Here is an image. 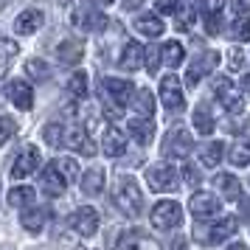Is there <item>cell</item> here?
I'll return each mask as SVG.
<instances>
[{
	"instance_id": "16",
	"label": "cell",
	"mask_w": 250,
	"mask_h": 250,
	"mask_svg": "<svg viewBox=\"0 0 250 250\" xmlns=\"http://www.w3.org/2000/svg\"><path fill=\"white\" fill-rule=\"evenodd\" d=\"M65 146L76 149V152L84 155V158H93V155H96V144L90 141V135H87L82 126H73V129L65 132Z\"/></svg>"
},
{
	"instance_id": "1",
	"label": "cell",
	"mask_w": 250,
	"mask_h": 250,
	"mask_svg": "<svg viewBox=\"0 0 250 250\" xmlns=\"http://www.w3.org/2000/svg\"><path fill=\"white\" fill-rule=\"evenodd\" d=\"M102 102H104L107 115L110 118H118V115L124 113L126 104L132 102V82L104 76L102 79Z\"/></svg>"
},
{
	"instance_id": "19",
	"label": "cell",
	"mask_w": 250,
	"mask_h": 250,
	"mask_svg": "<svg viewBox=\"0 0 250 250\" xmlns=\"http://www.w3.org/2000/svg\"><path fill=\"white\" fill-rule=\"evenodd\" d=\"M104 155L107 158H121L126 152V135L121 129H115V126H107L104 129Z\"/></svg>"
},
{
	"instance_id": "6",
	"label": "cell",
	"mask_w": 250,
	"mask_h": 250,
	"mask_svg": "<svg viewBox=\"0 0 250 250\" xmlns=\"http://www.w3.org/2000/svg\"><path fill=\"white\" fill-rule=\"evenodd\" d=\"M194 146V138L188 135L186 126H171L166 141H163V155L166 158H186Z\"/></svg>"
},
{
	"instance_id": "52",
	"label": "cell",
	"mask_w": 250,
	"mask_h": 250,
	"mask_svg": "<svg viewBox=\"0 0 250 250\" xmlns=\"http://www.w3.org/2000/svg\"><path fill=\"white\" fill-rule=\"evenodd\" d=\"M99 3H113V0H99Z\"/></svg>"
},
{
	"instance_id": "49",
	"label": "cell",
	"mask_w": 250,
	"mask_h": 250,
	"mask_svg": "<svg viewBox=\"0 0 250 250\" xmlns=\"http://www.w3.org/2000/svg\"><path fill=\"white\" fill-rule=\"evenodd\" d=\"M171 250H186V242H183V239L177 236L174 242H171Z\"/></svg>"
},
{
	"instance_id": "8",
	"label": "cell",
	"mask_w": 250,
	"mask_h": 250,
	"mask_svg": "<svg viewBox=\"0 0 250 250\" xmlns=\"http://www.w3.org/2000/svg\"><path fill=\"white\" fill-rule=\"evenodd\" d=\"M216 65H219V54H216V51H200V54L191 59V68L186 73V82H188L191 87L200 84V79H205Z\"/></svg>"
},
{
	"instance_id": "47",
	"label": "cell",
	"mask_w": 250,
	"mask_h": 250,
	"mask_svg": "<svg viewBox=\"0 0 250 250\" xmlns=\"http://www.w3.org/2000/svg\"><path fill=\"white\" fill-rule=\"evenodd\" d=\"M230 70H242V51L239 48L230 51Z\"/></svg>"
},
{
	"instance_id": "46",
	"label": "cell",
	"mask_w": 250,
	"mask_h": 250,
	"mask_svg": "<svg viewBox=\"0 0 250 250\" xmlns=\"http://www.w3.org/2000/svg\"><path fill=\"white\" fill-rule=\"evenodd\" d=\"M230 9L242 17V14H250V0H230Z\"/></svg>"
},
{
	"instance_id": "21",
	"label": "cell",
	"mask_w": 250,
	"mask_h": 250,
	"mask_svg": "<svg viewBox=\"0 0 250 250\" xmlns=\"http://www.w3.org/2000/svg\"><path fill=\"white\" fill-rule=\"evenodd\" d=\"M129 135L135 138L141 146L152 144V138H155V121L152 118H132L129 121Z\"/></svg>"
},
{
	"instance_id": "24",
	"label": "cell",
	"mask_w": 250,
	"mask_h": 250,
	"mask_svg": "<svg viewBox=\"0 0 250 250\" xmlns=\"http://www.w3.org/2000/svg\"><path fill=\"white\" fill-rule=\"evenodd\" d=\"M82 191L87 197H99L104 191V169H99V166L87 169V174L82 177Z\"/></svg>"
},
{
	"instance_id": "51",
	"label": "cell",
	"mask_w": 250,
	"mask_h": 250,
	"mask_svg": "<svg viewBox=\"0 0 250 250\" xmlns=\"http://www.w3.org/2000/svg\"><path fill=\"white\" fill-rule=\"evenodd\" d=\"M242 90L250 93V76H245V79H242Z\"/></svg>"
},
{
	"instance_id": "48",
	"label": "cell",
	"mask_w": 250,
	"mask_h": 250,
	"mask_svg": "<svg viewBox=\"0 0 250 250\" xmlns=\"http://www.w3.org/2000/svg\"><path fill=\"white\" fill-rule=\"evenodd\" d=\"M121 6H124V12H135V9H141V6H144V0H124Z\"/></svg>"
},
{
	"instance_id": "14",
	"label": "cell",
	"mask_w": 250,
	"mask_h": 250,
	"mask_svg": "<svg viewBox=\"0 0 250 250\" xmlns=\"http://www.w3.org/2000/svg\"><path fill=\"white\" fill-rule=\"evenodd\" d=\"M144 57H146L144 45L135 42V40H129V42L124 45V54L118 57V68L126 70V73H135L138 68H144Z\"/></svg>"
},
{
	"instance_id": "31",
	"label": "cell",
	"mask_w": 250,
	"mask_h": 250,
	"mask_svg": "<svg viewBox=\"0 0 250 250\" xmlns=\"http://www.w3.org/2000/svg\"><path fill=\"white\" fill-rule=\"evenodd\" d=\"M194 126L200 135H211L214 132V115L208 113V107H197L194 110Z\"/></svg>"
},
{
	"instance_id": "33",
	"label": "cell",
	"mask_w": 250,
	"mask_h": 250,
	"mask_svg": "<svg viewBox=\"0 0 250 250\" xmlns=\"http://www.w3.org/2000/svg\"><path fill=\"white\" fill-rule=\"evenodd\" d=\"M68 90H70V96L73 99H87V73H73L70 76V82H68Z\"/></svg>"
},
{
	"instance_id": "22",
	"label": "cell",
	"mask_w": 250,
	"mask_h": 250,
	"mask_svg": "<svg viewBox=\"0 0 250 250\" xmlns=\"http://www.w3.org/2000/svg\"><path fill=\"white\" fill-rule=\"evenodd\" d=\"M135 28L144 37H152V40H155V37L163 34V28H166V25H163V20H160V14L149 12V14H141V17L135 20Z\"/></svg>"
},
{
	"instance_id": "17",
	"label": "cell",
	"mask_w": 250,
	"mask_h": 250,
	"mask_svg": "<svg viewBox=\"0 0 250 250\" xmlns=\"http://www.w3.org/2000/svg\"><path fill=\"white\" fill-rule=\"evenodd\" d=\"M65 186H68V180L59 174L57 163H51V166H45V169H42V177H40V188H42L48 197H59V194L65 191Z\"/></svg>"
},
{
	"instance_id": "23",
	"label": "cell",
	"mask_w": 250,
	"mask_h": 250,
	"mask_svg": "<svg viewBox=\"0 0 250 250\" xmlns=\"http://www.w3.org/2000/svg\"><path fill=\"white\" fill-rule=\"evenodd\" d=\"M57 57H59V62H65V65H79L82 57H84V45L73 42V40H65V42L57 45Z\"/></svg>"
},
{
	"instance_id": "35",
	"label": "cell",
	"mask_w": 250,
	"mask_h": 250,
	"mask_svg": "<svg viewBox=\"0 0 250 250\" xmlns=\"http://www.w3.org/2000/svg\"><path fill=\"white\" fill-rule=\"evenodd\" d=\"M42 138H45L48 146H62L65 144V126L62 124H48L42 129Z\"/></svg>"
},
{
	"instance_id": "20",
	"label": "cell",
	"mask_w": 250,
	"mask_h": 250,
	"mask_svg": "<svg viewBox=\"0 0 250 250\" xmlns=\"http://www.w3.org/2000/svg\"><path fill=\"white\" fill-rule=\"evenodd\" d=\"M40 25H42V12H40V9H25V12H20V17L14 20V31L20 37H28V34H34Z\"/></svg>"
},
{
	"instance_id": "41",
	"label": "cell",
	"mask_w": 250,
	"mask_h": 250,
	"mask_svg": "<svg viewBox=\"0 0 250 250\" xmlns=\"http://www.w3.org/2000/svg\"><path fill=\"white\" fill-rule=\"evenodd\" d=\"M183 180H186V186H191V188L200 186V171H197L194 163H183Z\"/></svg>"
},
{
	"instance_id": "12",
	"label": "cell",
	"mask_w": 250,
	"mask_h": 250,
	"mask_svg": "<svg viewBox=\"0 0 250 250\" xmlns=\"http://www.w3.org/2000/svg\"><path fill=\"white\" fill-rule=\"evenodd\" d=\"M37 166H40V149L37 146H25L17 158H14V166H12V177L14 180H23L28 174H34Z\"/></svg>"
},
{
	"instance_id": "7",
	"label": "cell",
	"mask_w": 250,
	"mask_h": 250,
	"mask_svg": "<svg viewBox=\"0 0 250 250\" xmlns=\"http://www.w3.org/2000/svg\"><path fill=\"white\" fill-rule=\"evenodd\" d=\"M146 183L152 191H174L177 188V169L169 163H155L146 169Z\"/></svg>"
},
{
	"instance_id": "27",
	"label": "cell",
	"mask_w": 250,
	"mask_h": 250,
	"mask_svg": "<svg viewBox=\"0 0 250 250\" xmlns=\"http://www.w3.org/2000/svg\"><path fill=\"white\" fill-rule=\"evenodd\" d=\"M45 208H31V211H23V216H20V225L28 230V233H40L42 230V225H45Z\"/></svg>"
},
{
	"instance_id": "44",
	"label": "cell",
	"mask_w": 250,
	"mask_h": 250,
	"mask_svg": "<svg viewBox=\"0 0 250 250\" xmlns=\"http://www.w3.org/2000/svg\"><path fill=\"white\" fill-rule=\"evenodd\" d=\"M158 65H160V54L155 51V48H149V51H146V70H149V73H155Z\"/></svg>"
},
{
	"instance_id": "39",
	"label": "cell",
	"mask_w": 250,
	"mask_h": 250,
	"mask_svg": "<svg viewBox=\"0 0 250 250\" xmlns=\"http://www.w3.org/2000/svg\"><path fill=\"white\" fill-rule=\"evenodd\" d=\"M194 6H188V9H177V14H174V17H177V23H174V28H177V31H188V28H191L194 25Z\"/></svg>"
},
{
	"instance_id": "4",
	"label": "cell",
	"mask_w": 250,
	"mask_h": 250,
	"mask_svg": "<svg viewBox=\"0 0 250 250\" xmlns=\"http://www.w3.org/2000/svg\"><path fill=\"white\" fill-rule=\"evenodd\" d=\"M214 96L225 104L230 115H236V118H248V104H245V99H242V96H236V90H233V82L228 79V76L214 79Z\"/></svg>"
},
{
	"instance_id": "43",
	"label": "cell",
	"mask_w": 250,
	"mask_h": 250,
	"mask_svg": "<svg viewBox=\"0 0 250 250\" xmlns=\"http://www.w3.org/2000/svg\"><path fill=\"white\" fill-rule=\"evenodd\" d=\"M155 6H158L160 14H177V9H180V0H155Z\"/></svg>"
},
{
	"instance_id": "18",
	"label": "cell",
	"mask_w": 250,
	"mask_h": 250,
	"mask_svg": "<svg viewBox=\"0 0 250 250\" xmlns=\"http://www.w3.org/2000/svg\"><path fill=\"white\" fill-rule=\"evenodd\" d=\"M73 23L79 25V28H84V31H102L107 17L102 12H96L93 6H82L79 12H76V17H73Z\"/></svg>"
},
{
	"instance_id": "45",
	"label": "cell",
	"mask_w": 250,
	"mask_h": 250,
	"mask_svg": "<svg viewBox=\"0 0 250 250\" xmlns=\"http://www.w3.org/2000/svg\"><path fill=\"white\" fill-rule=\"evenodd\" d=\"M205 14H214V12H222V0H200Z\"/></svg>"
},
{
	"instance_id": "11",
	"label": "cell",
	"mask_w": 250,
	"mask_h": 250,
	"mask_svg": "<svg viewBox=\"0 0 250 250\" xmlns=\"http://www.w3.org/2000/svg\"><path fill=\"white\" fill-rule=\"evenodd\" d=\"M160 102H163L166 110H183V104H186V99H183V84L174 73L160 79Z\"/></svg>"
},
{
	"instance_id": "28",
	"label": "cell",
	"mask_w": 250,
	"mask_h": 250,
	"mask_svg": "<svg viewBox=\"0 0 250 250\" xmlns=\"http://www.w3.org/2000/svg\"><path fill=\"white\" fill-rule=\"evenodd\" d=\"M132 104H135L138 118H152V113H155V96H152L146 87L138 90V96L132 99Z\"/></svg>"
},
{
	"instance_id": "26",
	"label": "cell",
	"mask_w": 250,
	"mask_h": 250,
	"mask_svg": "<svg viewBox=\"0 0 250 250\" xmlns=\"http://www.w3.org/2000/svg\"><path fill=\"white\" fill-rule=\"evenodd\" d=\"M160 59H163L169 68H177L183 59H186V48H183L177 40H171V42H163V45H160Z\"/></svg>"
},
{
	"instance_id": "29",
	"label": "cell",
	"mask_w": 250,
	"mask_h": 250,
	"mask_svg": "<svg viewBox=\"0 0 250 250\" xmlns=\"http://www.w3.org/2000/svg\"><path fill=\"white\" fill-rule=\"evenodd\" d=\"M37 191L31 188V186H17V188H12L9 191V205H14V208H25V205L34 203Z\"/></svg>"
},
{
	"instance_id": "25",
	"label": "cell",
	"mask_w": 250,
	"mask_h": 250,
	"mask_svg": "<svg viewBox=\"0 0 250 250\" xmlns=\"http://www.w3.org/2000/svg\"><path fill=\"white\" fill-rule=\"evenodd\" d=\"M214 186L219 188V194H222L225 200H239V194H242V183H239L233 174H216Z\"/></svg>"
},
{
	"instance_id": "37",
	"label": "cell",
	"mask_w": 250,
	"mask_h": 250,
	"mask_svg": "<svg viewBox=\"0 0 250 250\" xmlns=\"http://www.w3.org/2000/svg\"><path fill=\"white\" fill-rule=\"evenodd\" d=\"M230 37L236 40V42H248L250 40V20L248 17H239L230 23Z\"/></svg>"
},
{
	"instance_id": "30",
	"label": "cell",
	"mask_w": 250,
	"mask_h": 250,
	"mask_svg": "<svg viewBox=\"0 0 250 250\" xmlns=\"http://www.w3.org/2000/svg\"><path fill=\"white\" fill-rule=\"evenodd\" d=\"M222 152H225V146H222L219 141H214V144H208V146L200 152V163L208 166V169H214V166H219V160H222Z\"/></svg>"
},
{
	"instance_id": "13",
	"label": "cell",
	"mask_w": 250,
	"mask_h": 250,
	"mask_svg": "<svg viewBox=\"0 0 250 250\" xmlns=\"http://www.w3.org/2000/svg\"><path fill=\"white\" fill-rule=\"evenodd\" d=\"M6 96H9V102L14 107H20V110H31L34 107V90L28 87V82L23 79H12L6 84Z\"/></svg>"
},
{
	"instance_id": "42",
	"label": "cell",
	"mask_w": 250,
	"mask_h": 250,
	"mask_svg": "<svg viewBox=\"0 0 250 250\" xmlns=\"http://www.w3.org/2000/svg\"><path fill=\"white\" fill-rule=\"evenodd\" d=\"M222 12H214V14H205V28H208V34L214 37V34H219L222 31Z\"/></svg>"
},
{
	"instance_id": "10",
	"label": "cell",
	"mask_w": 250,
	"mask_h": 250,
	"mask_svg": "<svg viewBox=\"0 0 250 250\" xmlns=\"http://www.w3.org/2000/svg\"><path fill=\"white\" fill-rule=\"evenodd\" d=\"M188 211H191V216L197 222H205V219H211V216L219 214L222 205H219V200L211 191H197L191 197V203H188Z\"/></svg>"
},
{
	"instance_id": "15",
	"label": "cell",
	"mask_w": 250,
	"mask_h": 250,
	"mask_svg": "<svg viewBox=\"0 0 250 250\" xmlns=\"http://www.w3.org/2000/svg\"><path fill=\"white\" fill-rule=\"evenodd\" d=\"M118 250H160V245L152 236H146L144 230H126L118 239Z\"/></svg>"
},
{
	"instance_id": "38",
	"label": "cell",
	"mask_w": 250,
	"mask_h": 250,
	"mask_svg": "<svg viewBox=\"0 0 250 250\" xmlns=\"http://www.w3.org/2000/svg\"><path fill=\"white\" fill-rule=\"evenodd\" d=\"M57 169H59V174H62L68 183H73L76 177H79V166H76V160H73V158H59L57 160Z\"/></svg>"
},
{
	"instance_id": "50",
	"label": "cell",
	"mask_w": 250,
	"mask_h": 250,
	"mask_svg": "<svg viewBox=\"0 0 250 250\" xmlns=\"http://www.w3.org/2000/svg\"><path fill=\"white\" fill-rule=\"evenodd\" d=\"M228 250H248V245H245V242H233Z\"/></svg>"
},
{
	"instance_id": "2",
	"label": "cell",
	"mask_w": 250,
	"mask_h": 250,
	"mask_svg": "<svg viewBox=\"0 0 250 250\" xmlns=\"http://www.w3.org/2000/svg\"><path fill=\"white\" fill-rule=\"evenodd\" d=\"M113 203L124 216H141L144 211V194L132 177H118L113 188Z\"/></svg>"
},
{
	"instance_id": "40",
	"label": "cell",
	"mask_w": 250,
	"mask_h": 250,
	"mask_svg": "<svg viewBox=\"0 0 250 250\" xmlns=\"http://www.w3.org/2000/svg\"><path fill=\"white\" fill-rule=\"evenodd\" d=\"M14 132H17V121H14L12 115H0V146H3Z\"/></svg>"
},
{
	"instance_id": "5",
	"label": "cell",
	"mask_w": 250,
	"mask_h": 250,
	"mask_svg": "<svg viewBox=\"0 0 250 250\" xmlns=\"http://www.w3.org/2000/svg\"><path fill=\"white\" fill-rule=\"evenodd\" d=\"M152 225L158 228V230H171V228H180L183 222V208L180 203H174V200H160L155 208H152Z\"/></svg>"
},
{
	"instance_id": "32",
	"label": "cell",
	"mask_w": 250,
	"mask_h": 250,
	"mask_svg": "<svg viewBox=\"0 0 250 250\" xmlns=\"http://www.w3.org/2000/svg\"><path fill=\"white\" fill-rule=\"evenodd\" d=\"M25 73L34 82L51 79V68H48V62H42V59H28V62H25Z\"/></svg>"
},
{
	"instance_id": "36",
	"label": "cell",
	"mask_w": 250,
	"mask_h": 250,
	"mask_svg": "<svg viewBox=\"0 0 250 250\" xmlns=\"http://www.w3.org/2000/svg\"><path fill=\"white\" fill-rule=\"evenodd\" d=\"M20 54V45H14L12 40H3L0 37V70H6V65Z\"/></svg>"
},
{
	"instance_id": "53",
	"label": "cell",
	"mask_w": 250,
	"mask_h": 250,
	"mask_svg": "<svg viewBox=\"0 0 250 250\" xmlns=\"http://www.w3.org/2000/svg\"><path fill=\"white\" fill-rule=\"evenodd\" d=\"M62 3H68V0H62Z\"/></svg>"
},
{
	"instance_id": "34",
	"label": "cell",
	"mask_w": 250,
	"mask_h": 250,
	"mask_svg": "<svg viewBox=\"0 0 250 250\" xmlns=\"http://www.w3.org/2000/svg\"><path fill=\"white\" fill-rule=\"evenodd\" d=\"M230 163L233 166H248L250 163V141H239L230 149Z\"/></svg>"
},
{
	"instance_id": "9",
	"label": "cell",
	"mask_w": 250,
	"mask_h": 250,
	"mask_svg": "<svg viewBox=\"0 0 250 250\" xmlns=\"http://www.w3.org/2000/svg\"><path fill=\"white\" fill-rule=\"evenodd\" d=\"M68 225H70V230H76L79 236H93V233L99 230V211L90 208V205L76 208V211L68 216Z\"/></svg>"
},
{
	"instance_id": "3",
	"label": "cell",
	"mask_w": 250,
	"mask_h": 250,
	"mask_svg": "<svg viewBox=\"0 0 250 250\" xmlns=\"http://www.w3.org/2000/svg\"><path fill=\"white\" fill-rule=\"evenodd\" d=\"M236 216H225V219H219L214 225H197L194 230V242H200V245H219L222 239L233 236L236 233Z\"/></svg>"
}]
</instances>
